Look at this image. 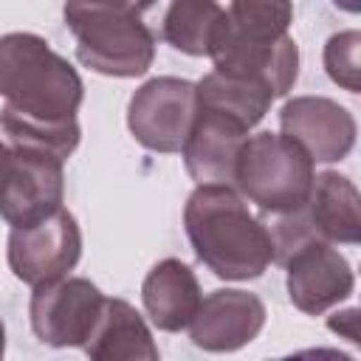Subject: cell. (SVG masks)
I'll return each instance as SVG.
<instances>
[{
    "instance_id": "obj_1",
    "label": "cell",
    "mask_w": 361,
    "mask_h": 361,
    "mask_svg": "<svg viewBox=\"0 0 361 361\" xmlns=\"http://www.w3.org/2000/svg\"><path fill=\"white\" fill-rule=\"evenodd\" d=\"M183 226L197 259L220 279H257L274 262L265 223L226 183H197L186 200Z\"/></svg>"
},
{
    "instance_id": "obj_2",
    "label": "cell",
    "mask_w": 361,
    "mask_h": 361,
    "mask_svg": "<svg viewBox=\"0 0 361 361\" xmlns=\"http://www.w3.org/2000/svg\"><path fill=\"white\" fill-rule=\"evenodd\" d=\"M0 96L28 116L76 118L85 85L76 68L42 37L11 31L0 37Z\"/></svg>"
},
{
    "instance_id": "obj_3",
    "label": "cell",
    "mask_w": 361,
    "mask_h": 361,
    "mask_svg": "<svg viewBox=\"0 0 361 361\" xmlns=\"http://www.w3.org/2000/svg\"><path fill=\"white\" fill-rule=\"evenodd\" d=\"M65 25L76 39V56L102 76L133 79L152 68L155 39L130 3L68 0Z\"/></svg>"
},
{
    "instance_id": "obj_4",
    "label": "cell",
    "mask_w": 361,
    "mask_h": 361,
    "mask_svg": "<svg viewBox=\"0 0 361 361\" xmlns=\"http://www.w3.org/2000/svg\"><path fill=\"white\" fill-rule=\"evenodd\" d=\"M313 178V158L285 133H257L245 138L234 169L237 189L257 203L262 214L302 209Z\"/></svg>"
},
{
    "instance_id": "obj_5",
    "label": "cell",
    "mask_w": 361,
    "mask_h": 361,
    "mask_svg": "<svg viewBox=\"0 0 361 361\" xmlns=\"http://www.w3.org/2000/svg\"><path fill=\"white\" fill-rule=\"evenodd\" d=\"M197 118V87L189 79L155 76L127 104L133 138L152 152H180Z\"/></svg>"
},
{
    "instance_id": "obj_6",
    "label": "cell",
    "mask_w": 361,
    "mask_h": 361,
    "mask_svg": "<svg viewBox=\"0 0 361 361\" xmlns=\"http://www.w3.org/2000/svg\"><path fill=\"white\" fill-rule=\"evenodd\" d=\"M6 257L11 274L31 288L68 276L82 257V231L76 217L59 206L31 226H11Z\"/></svg>"
},
{
    "instance_id": "obj_7",
    "label": "cell",
    "mask_w": 361,
    "mask_h": 361,
    "mask_svg": "<svg viewBox=\"0 0 361 361\" xmlns=\"http://www.w3.org/2000/svg\"><path fill=\"white\" fill-rule=\"evenodd\" d=\"M104 296L85 276H62L34 288L28 316L31 330L51 347H82L90 336Z\"/></svg>"
},
{
    "instance_id": "obj_8",
    "label": "cell",
    "mask_w": 361,
    "mask_h": 361,
    "mask_svg": "<svg viewBox=\"0 0 361 361\" xmlns=\"http://www.w3.org/2000/svg\"><path fill=\"white\" fill-rule=\"evenodd\" d=\"M206 56H212L217 73L259 82L274 93V99L285 96L299 76V48L290 34H285L276 42L245 39L228 28L226 11L212 37Z\"/></svg>"
},
{
    "instance_id": "obj_9",
    "label": "cell",
    "mask_w": 361,
    "mask_h": 361,
    "mask_svg": "<svg viewBox=\"0 0 361 361\" xmlns=\"http://www.w3.org/2000/svg\"><path fill=\"white\" fill-rule=\"evenodd\" d=\"M65 172L62 161L11 147V158L0 175V217L8 226H31L62 206Z\"/></svg>"
},
{
    "instance_id": "obj_10",
    "label": "cell",
    "mask_w": 361,
    "mask_h": 361,
    "mask_svg": "<svg viewBox=\"0 0 361 361\" xmlns=\"http://www.w3.org/2000/svg\"><path fill=\"white\" fill-rule=\"evenodd\" d=\"M282 265L288 268V296L293 307L307 316L330 310L333 305L344 302L355 288V276L347 257L327 240L305 243Z\"/></svg>"
},
{
    "instance_id": "obj_11",
    "label": "cell",
    "mask_w": 361,
    "mask_h": 361,
    "mask_svg": "<svg viewBox=\"0 0 361 361\" xmlns=\"http://www.w3.org/2000/svg\"><path fill=\"white\" fill-rule=\"evenodd\" d=\"M279 127L313 164H336L355 147V118L347 107L324 96H296L279 110Z\"/></svg>"
},
{
    "instance_id": "obj_12",
    "label": "cell",
    "mask_w": 361,
    "mask_h": 361,
    "mask_svg": "<svg viewBox=\"0 0 361 361\" xmlns=\"http://www.w3.org/2000/svg\"><path fill=\"white\" fill-rule=\"evenodd\" d=\"M265 305L257 293L223 288L200 299L195 319L189 322L192 344L206 353H234L251 344L265 327Z\"/></svg>"
},
{
    "instance_id": "obj_13",
    "label": "cell",
    "mask_w": 361,
    "mask_h": 361,
    "mask_svg": "<svg viewBox=\"0 0 361 361\" xmlns=\"http://www.w3.org/2000/svg\"><path fill=\"white\" fill-rule=\"evenodd\" d=\"M152 39L189 56H206L223 20L217 0H135L133 6Z\"/></svg>"
},
{
    "instance_id": "obj_14",
    "label": "cell",
    "mask_w": 361,
    "mask_h": 361,
    "mask_svg": "<svg viewBox=\"0 0 361 361\" xmlns=\"http://www.w3.org/2000/svg\"><path fill=\"white\" fill-rule=\"evenodd\" d=\"M248 138V130L240 127L237 121L212 113V110H197L195 127L180 147L186 172L192 175L195 183H234V169L240 149Z\"/></svg>"
},
{
    "instance_id": "obj_15",
    "label": "cell",
    "mask_w": 361,
    "mask_h": 361,
    "mask_svg": "<svg viewBox=\"0 0 361 361\" xmlns=\"http://www.w3.org/2000/svg\"><path fill=\"white\" fill-rule=\"evenodd\" d=\"M144 310L158 330L178 333L189 327L200 307V282L195 271L180 259H161L149 268L141 285Z\"/></svg>"
},
{
    "instance_id": "obj_16",
    "label": "cell",
    "mask_w": 361,
    "mask_h": 361,
    "mask_svg": "<svg viewBox=\"0 0 361 361\" xmlns=\"http://www.w3.org/2000/svg\"><path fill=\"white\" fill-rule=\"evenodd\" d=\"M85 355L93 361H155L158 347L144 316L124 299H107L102 313L82 344Z\"/></svg>"
},
{
    "instance_id": "obj_17",
    "label": "cell",
    "mask_w": 361,
    "mask_h": 361,
    "mask_svg": "<svg viewBox=\"0 0 361 361\" xmlns=\"http://www.w3.org/2000/svg\"><path fill=\"white\" fill-rule=\"evenodd\" d=\"M305 214L313 231L327 243L355 245L361 240L358 189L350 178L338 172H322L313 178Z\"/></svg>"
},
{
    "instance_id": "obj_18",
    "label": "cell",
    "mask_w": 361,
    "mask_h": 361,
    "mask_svg": "<svg viewBox=\"0 0 361 361\" xmlns=\"http://www.w3.org/2000/svg\"><path fill=\"white\" fill-rule=\"evenodd\" d=\"M195 87H197V110L220 113L245 130L259 124L274 102V93L265 85L226 76L217 71L206 73Z\"/></svg>"
},
{
    "instance_id": "obj_19",
    "label": "cell",
    "mask_w": 361,
    "mask_h": 361,
    "mask_svg": "<svg viewBox=\"0 0 361 361\" xmlns=\"http://www.w3.org/2000/svg\"><path fill=\"white\" fill-rule=\"evenodd\" d=\"M0 130L11 147L42 152L59 161L71 158L82 138L76 118H39V116L20 113L8 104H3L0 110Z\"/></svg>"
},
{
    "instance_id": "obj_20",
    "label": "cell",
    "mask_w": 361,
    "mask_h": 361,
    "mask_svg": "<svg viewBox=\"0 0 361 361\" xmlns=\"http://www.w3.org/2000/svg\"><path fill=\"white\" fill-rule=\"evenodd\" d=\"M293 0H231L226 23L234 34L254 42H276L288 34Z\"/></svg>"
},
{
    "instance_id": "obj_21",
    "label": "cell",
    "mask_w": 361,
    "mask_h": 361,
    "mask_svg": "<svg viewBox=\"0 0 361 361\" xmlns=\"http://www.w3.org/2000/svg\"><path fill=\"white\" fill-rule=\"evenodd\" d=\"M358 51H361V34L358 31H341V34H333L324 42V68H327V76L338 87H344L350 93H358L361 90Z\"/></svg>"
},
{
    "instance_id": "obj_22",
    "label": "cell",
    "mask_w": 361,
    "mask_h": 361,
    "mask_svg": "<svg viewBox=\"0 0 361 361\" xmlns=\"http://www.w3.org/2000/svg\"><path fill=\"white\" fill-rule=\"evenodd\" d=\"M355 324H358V310H355V307L341 310V313H333V316L327 319V327L336 330V333H341V336H344L347 341H353V344H358V330H355Z\"/></svg>"
},
{
    "instance_id": "obj_23",
    "label": "cell",
    "mask_w": 361,
    "mask_h": 361,
    "mask_svg": "<svg viewBox=\"0 0 361 361\" xmlns=\"http://www.w3.org/2000/svg\"><path fill=\"white\" fill-rule=\"evenodd\" d=\"M333 3H336V8L350 11V14H358L361 11V0H333Z\"/></svg>"
},
{
    "instance_id": "obj_24",
    "label": "cell",
    "mask_w": 361,
    "mask_h": 361,
    "mask_svg": "<svg viewBox=\"0 0 361 361\" xmlns=\"http://www.w3.org/2000/svg\"><path fill=\"white\" fill-rule=\"evenodd\" d=\"M8 158H11V144H3L0 141V175H3L6 164H8Z\"/></svg>"
},
{
    "instance_id": "obj_25",
    "label": "cell",
    "mask_w": 361,
    "mask_h": 361,
    "mask_svg": "<svg viewBox=\"0 0 361 361\" xmlns=\"http://www.w3.org/2000/svg\"><path fill=\"white\" fill-rule=\"evenodd\" d=\"M3 353H6V327L0 322V358H3Z\"/></svg>"
},
{
    "instance_id": "obj_26",
    "label": "cell",
    "mask_w": 361,
    "mask_h": 361,
    "mask_svg": "<svg viewBox=\"0 0 361 361\" xmlns=\"http://www.w3.org/2000/svg\"><path fill=\"white\" fill-rule=\"evenodd\" d=\"M93 3H127V0H93Z\"/></svg>"
}]
</instances>
